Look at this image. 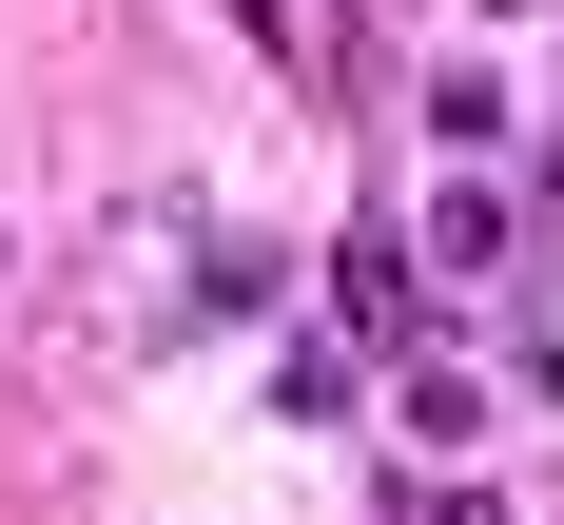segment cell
<instances>
[{"mask_svg": "<svg viewBox=\"0 0 564 525\" xmlns=\"http://www.w3.org/2000/svg\"><path fill=\"white\" fill-rule=\"evenodd\" d=\"M234 20H253V40H273L292 78H312V98H332V78H350V58H332V0H234Z\"/></svg>", "mask_w": 564, "mask_h": 525, "instance_id": "cell-3", "label": "cell"}, {"mask_svg": "<svg viewBox=\"0 0 564 525\" xmlns=\"http://www.w3.org/2000/svg\"><path fill=\"white\" fill-rule=\"evenodd\" d=\"M332 331H350V350H409V331H429V292H409V233H390V215L332 253Z\"/></svg>", "mask_w": 564, "mask_h": 525, "instance_id": "cell-1", "label": "cell"}, {"mask_svg": "<svg viewBox=\"0 0 564 525\" xmlns=\"http://www.w3.org/2000/svg\"><path fill=\"white\" fill-rule=\"evenodd\" d=\"M429 525H507V506H487V486H448V506H429Z\"/></svg>", "mask_w": 564, "mask_h": 525, "instance_id": "cell-5", "label": "cell"}, {"mask_svg": "<svg viewBox=\"0 0 564 525\" xmlns=\"http://www.w3.org/2000/svg\"><path fill=\"white\" fill-rule=\"evenodd\" d=\"M507 195H487V175H448V195H429V233H409V253H429V273H507Z\"/></svg>", "mask_w": 564, "mask_h": 525, "instance_id": "cell-2", "label": "cell"}, {"mask_svg": "<svg viewBox=\"0 0 564 525\" xmlns=\"http://www.w3.org/2000/svg\"><path fill=\"white\" fill-rule=\"evenodd\" d=\"M467 428H487V390H467V370H429V350H409V448H467Z\"/></svg>", "mask_w": 564, "mask_h": 525, "instance_id": "cell-4", "label": "cell"}, {"mask_svg": "<svg viewBox=\"0 0 564 525\" xmlns=\"http://www.w3.org/2000/svg\"><path fill=\"white\" fill-rule=\"evenodd\" d=\"M545 175H564V156H545Z\"/></svg>", "mask_w": 564, "mask_h": 525, "instance_id": "cell-6", "label": "cell"}]
</instances>
